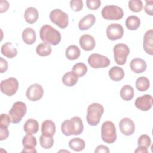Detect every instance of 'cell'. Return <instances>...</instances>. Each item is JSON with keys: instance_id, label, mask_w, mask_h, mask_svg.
<instances>
[{"instance_id": "f546056e", "label": "cell", "mask_w": 153, "mask_h": 153, "mask_svg": "<svg viewBox=\"0 0 153 153\" xmlns=\"http://www.w3.org/2000/svg\"><path fill=\"white\" fill-rule=\"evenodd\" d=\"M85 143L84 140L79 137H74L69 142V146L75 151H81L85 148Z\"/></svg>"}, {"instance_id": "8992f818", "label": "cell", "mask_w": 153, "mask_h": 153, "mask_svg": "<svg viewBox=\"0 0 153 153\" xmlns=\"http://www.w3.org/2000/svg\"><path fill=\"white\" fill-rule=\"evenodd\" d=\"M101 14L105 20H118L123 17L124 12L123 9L118 6L109 5L103 8Z\"/></svg>"}, {"instance_id": "5b68a950", "label": "cell", "mask_w": 153, "mask_h": 153, "mask_svg": "<svg viewBox=\"0 0 153 153\" xmlns=\"http://www.w3.org/2000/svg\"><path fill=\"white\" fill-rule=\"evenodd\" d=\"M27 112L26 105L24 102L18 101L15 102L11 109L9 111V116L11 122L13 124H17L22 120Z\"/></svg>"}, {"instance_id": "7bdbcfd3", "label": "cell", "mask_w": 153, "mask_h": 153, "mask_svg": "<svg viewBox=\"0 0 153 153\" xmlns=\"http://www.w3.org/2000/svg\"><path fill=\"white\" fill-rule=\"evenodd\" d=\"M9 7V3L7 1H0V12L4 13L7 11Z\"/></svg>"}, {"instance_id": "44dd1931", "label": "cell", "mask_w": 153, "mask_h": 153, "mask_svg": "<svg viewBox=\"0 0 153 153\" xmlns=\"http://www.w3.org/2000/svg\"><path fill=\"white\" fill-rule=\"evenodd\" d=\"M1 51L2 55L9 59L14 57L17 56L18 53L16 48H15L10 42L4 44L1 47Z\"/></svg>"}, {"instance_id": "3957f363", "label": "cell", "mask_w": 153, "mask_h": 153, "mask_svg": "<svg viewBox=\"0 0 153 153\" xmlns=\"http://www.w3.org/2000/svg\"><path fill=\"white\" fill-rule=\"evenodd\" d=\"M104 112L103 106L97 103H93L90 105L87 108L86 120L89 125L91 126H97Z\"/></svg>"}, {"instance_id": "f1b7e54d", "label": "cell", "mask_w": 153, "mask_h": 153, "mask_svg": "<svg viewBox=\"0 0 153 153\" xmlns=\"http://www.w3.org/2000/svg\"><path fill=\"white\" fill-rule=\"evenodd\" d=\"M140 25V19L136 16H130L126 20V26L128 30H135L139 28Z\"/></svg>"}, {"instance_id": "83f0119b", "label": "cell", "mask_w": 153, "mask_h": 153, "mask_svg": "<svg viewBox=\"0 0 153 153\" xmlns=\"http://www.w3.org/2000/svg\"><path fill=\"white\" fill-rule=\"evenodd\" d=\"M134 95L133 88L130 85L123 86L120 90V96L121 98L126 101L131 100Z\"/></svg>"}, {"instance_id": "9c48e42d", "label": "cell", "mask_w": 153, "mask_h": 153, "mask_svg": "<svg viewBox=\"0 0 153 153\" xmlns=\"http://www.w3.org/2000/svg\"><path fill=\"white\" fill-rule=\"evenodd\" d=\"M1 91L2 93L8 96L14 95L19 88V82L16 78L10 77L2 80L1 82Z\"/></svg>"}, {"instance_id": "30bf717a", "label": "cell", "mask_w": 153, "mask_h": 153, "mask_svg": "<svg viewBox=\"0 0 153 153\" xmlns=\"http://www.w3.org/2000/svg\"><path fill=\"white\" fill-rule=\"evenodd\" d=\"M88 63L91 68L98 69L108 67L110 65L111 62L107 57L99 54L94 53L88 57Z\"/></svg>"}, {"instance_id": "f6af8a7d", "label": "cell", "mask_w": 153, "mask_h": 153, "mask_svg": "<svg viewBox=\"0 0 153 153\" xmlns=\"http://www.w3.org/2000/svg\"><path fill=\"white\" fill-rule=\"evenodd\" d=\"M148 152L147 148L145 147V146H139L134 151V152L137 153H147Z\"/></svg>"}, {"instance_id": "7a4b0ae2", "label": "cell", "mask_w": 153, "mask_h": 153, "mask_svg": "<svg viewBox=\"0 0 153 153\" xmlns=\"http://www.w3.org/2000/svg\"><path fill=\"white\" fill-rule=\"evenodd\" d=\"M41 39L50 45H56L61 41L60 33L49 25L42 26L39 30Z\"/></svg>"}, {"instance_id": "7c38bea8", "label": "cell", "mask_w": 153, "mask_h": 153, "mask_svg": "<svg viewBox=\"0 0 153 153\" xmlns=\"http://www.w3.org/2000/svg\"><path fill=\"white\" fill-rule=\"evenodd\" d=\"M44 94V90L42 86L38 84H33L30 85L26 93L27 98L30 101H37L42 98Z\"/></svg>"}, {"instance_id": "e0dca14e", "label": "cell", "mask_w": 153, "mask_h": 153, "mask_svg": "<svg viewBox=\"0 0 153 153\" xmlns=\"http://www.w3.org/2000/svg\"><path fill=\"white\" fill-rule=\"evenodd\" d=\"M143 46L145 51L149 55L153 54V30L149 29L146 32L143 36Z\"/></svg>"}, {"instance_id": "8fae6325", "label": "cell", "mask_w": 153, "mask_h": 153, "mask_svg": "<svg viewBox=\"0 0 153 153\" xmlns=\"http://www.w3.org/2000/svg\"><path fill=\"white\" fill-rule=\"evenodd\" d=\"M124 34L123 26L118 23H111L106 29V35L109 39L112 41L121 39Z\"/></svg>"}, {"instance_id": "d6986e66", "label": "cell", "mask_w": 153, "mask_h": 153, "mask_svg": "<svg viewBox=\"0 0 153 153\" xmlns=\"http://www.w3.org/2000/svg\"><path fill=\"white\" fill-rule=\"evenodd\" d=\"M96 18L93 14H88L83 17L79 22L78 27L81 30L89 29L95 23Z\"/></svg>"}, {"instance_id": "4dcf8cb0", "label": "cell", "mask_w": 153, "mask_h": 153, "mask_svg": "<svg viewBox=\"0 0 153 153\" xmlns=\"http://www.w3.org/2000/svg\"><path fill=\"white\" fill-rule=\"evenodd\" d=\"M52 49L50 44L46 42H42L39 44L36 48V52L37 54L42 57H45L49 56L51 53Z\"/></svg>"}, {"instance_id": "603a6c76", "label": "cell", "mask_w": 153, "mask_h": 153, "mask_svg": "<svg viewBox=\"0 0 153 153\" xmlns=\"http://www.w3.org/2000/svg\"><path fill=\"white\" fill-rule=\"evenodd\" d=\"M36 38V32L33 29L27 27L23 30L22 32V39L25 44L32 45L35 42Z\"/></svg>"}, {"instance_id": "d6a6232c", "label": "cell", "mask_w": 153, "mask_h": 153, "mask_svg": "<svg viewBox=\"0 0 153 153\" xmlns=\"http://www.w3.org/2000/svg\"><path fill=\"white\" fill-rule=\"evenodd\" d=\"M72 71L75 73L78 77H82L86 74L87 72V67L83 63H77L73 66Z\"/></svg>"}, {"instance_id": "d4e9b609", "label": "cell", "mask_w": 153, "mask_h": 153, "mask_svg": "<svg viewBox=\"0 0 153 153\" xmlns=\"http://www.w3.org/2000/svg\"><path fill=\"white\" fill-rule=\"evenodd\" d=\"M78 76L72 71L65 73L62 76L63 83L68 87H72L75 85L78 80Z\"/></svg>"}, {"instance_id": "ee69618b", "label": "cell", "mask_w": 153, "mask_h": 153, "mask_svg": "<svg viewBox=\"0 0 153 153\" xmlns=\"http://www.w3.org/2000/svg\"><path fill=\"white\" fill-rule=\"evenodd\" d=\"M94 152H96V153H98V152L108 153V152H109V149L108 147H107L106 146L100 145H99V146H97Z\"/></svg>"}, {"instance_id": "60d3db41", "label": "cell", "mask_w": 153, "mask_h": 153, "mask_svg": "<svg viewBox=\"0 0 153 153\" xmlns=\"http://www.w3.org/2000/svg\"><path fill=\"white\" fill-rule=\"evenodd\" d=\"M9 136V131L8 127H0V140H4L6 139Z\"/></svg>"}, {"instance_id": "836d02e7", "label": "cell", "mask_w": 153, "mask_h": 153, "mask_svg": "<svg viewBox=\"0 0 153 153\" xmlns=\"http://www.w3.org/2000/svg\"><path fill=\"white\" fill-rule=\"evenodd\" d=\"M39 142L43 148L50 149L54 144V139L53 136H47L42 134L39 137Z\"/></svg>"}, {"instance_id": "f35d334b", "label": "cell", "mask_w": 153, "mask_h": 153, "mask_svg": "<svg viewBox=\"0 0 153 153\" xmlns=\"http://www.w3.org/2000/svg\"><path fill=\"white\" fill-rule=\"evenodd\" d=\"M11 122V118L9 115L6 114H2L0 117V127H8Z\"/></svg>"}, {"instance_id": "b9f144b4", "label": "cell", "mask_w": 153, "mask_h": 153, "mask_svg": "<svg viewBox=\"0 0 153 153\" xmlns=\"http://www.w3.org/2000/svg\"><path fill=\"white\" fill-rule=\"evenodd\" d=\"M0 72L1 73H4L7 71L8 69V62L6 60L4 59L2 57L0 58Z\"/></svg>"}, {"instance_id": "1f68e13d", "label": "cell", "mask_w": 153, "mask_h": 153, "mask_svg": "<svg viewBox=\"0 0 153 153\" xmlns=\"http://www.w3.org/2000/svg\"><path fill=\"white\" fill-rule=\"evenodd\" d=\"M150 86L149 81L145 76H140L136 81V87L140 91L147 90Z\"/></svg>"}, {"instance_id": "7402d4cb", "label": "cell", "mask_w": 153, "mask_h": 153, "mask_svg": "<svg viewBox=\"0 0 153 153\" xmlns=\"http://www.w3.org/2000/svg\"><path fill=\"white\" fill-rule=\"evenodd\" d=\"M39 17V13L36 8L30 7L27 8L25 11L24 17L26 22L29 24L35 23Z\"/></svg>"}, {"instance_id": "ac0fdd59", "label": "cell", "mask_w": 153, "mask_h": 153, "mask_svg": "<svg viewBox=\"0 0 153 153\" xmlns=\"http://www.w3.org/2000/svg\"><path fill=\"white\" fill-rule=\"evenodd\" d=\"M131 70L136 74L142 73L146 69V62L140 58H134L132 59L130 63Z\"/></svg>"}, {"instance_id": "4fadbf2b", "label": "cell", "mask_w": 153, "mask_h": 153, "mask_svg": "<svg viewBox=\"0 0 153 153\" xmlns=\"http://www.w3.org/2000/svg\"><path fill=\"white\" fill-rule=\"evenodd\" d=\"M152 100L151 95L145 94L137 97L135 100L134 105L137 109L142 111H147L152 106Z\"/></svg>"}, {"instance_id": "d590c367", "label": "cell", "mask_w": 153, "mask_h": 153, "mask_svg": "<svg viewBox=\"0 0 153 153\" xmlns=\"http://www.w3.org/2000/svg\"><path fill=\"white\" fill-rule=\"evenodd\" d=\"M151 143V140L150 137L147 134H142L140 136L137 140L138 146H142L146 148H148L150 146Z\"/></svg>"}, {"instance_id": "9a60e30c", "label": "cell", "mask_w": 153, "mask_h": 153, "mask_svg": "<svg viewBox=\"0 0 153 153\" xmlns=\"http://www.w3.org/2000/svg\"><path fill=\"white\" fill-rule=\"evenodd\" d=\"M119 128L124 135L130 136L135 131V124L130 118H124L119 123Z\"/></svg>"}, {"instance_id": "74e56055", "label": "cell", "mask_w": 153, "mask_h": 153, "mask_svg": "<svg viewBox=\"0 0 153 153\" xmlns=\"http://www.w3.org/2000/svg\"><path fill=\"white\" fill-rule=\"evenodd\" d=\"M101 2L99 0H87L86 1V5L88 8L92 10H97L100 6Z\"/></svg>"}, {"instance_id": "6da1fadb", "label": "cell", "mask_w": 153, "mask_h": 153, "mask_svg": "<svg viewBox=\"0 0 153 153\" xmlns=\"http://www.w3.org/2000/svg\"><path fill=\"white\" fill-rule=\"evenodd\" d=\"M84 130V125L81 118L79 117H74L69 120H65L61 125L62 133L67 136L79 135Z\"/></svg>"}, {"instance_id": "ba28073f", "label": "cell", "mask_w": 153, "mask_h": 153, "mask_svg": "<svg viewBox=\"0 0 153 153\" xmlns=\"http://www.w3.org/2000/svg\"><path fill=\"white\" fill-rule=\"evenodd\" d=\"M50 20L60 28L65 29L68 26V15L60 9L53 10L50 13Z\"/></svg>"}, {"instance_id": "4316f807", "label": "cell", "mask_w": 153, "mask_h": 153, "mask_svg": "<svg viewBox=\"0 0 153 153\" xmlns=\"http://www.w3.org/2000/svg\"><path fill=\"white\" fill-rule=\"evenodd\" d=\"M110 78L114 81H119L123 79L124 76V70L119 66H113L109 71Z\"/></svg>"}, {"instance_id": "52a82bcc", "label": "cell", "mask_w": 153, "mask_h": 153, "mask_svg": "<svg viewBox=\"0 0 153 153\" xmlns=\"http://www.w3.org/2000/svg\"><path fill=\"white\" fill-rule=\"evenodd\" d=\"M114 57L117 64L123 65L127 61L128 55L130 54L129 47L124 44H116L113 48Z\"/></svg>"}, {"instance_id": "5bb4252c", "label": "cell", "mask_w": 153, "mask_h": 153, "mask_svg": "<svg viewBox=\"0 0 153 153\" xmlns=\"http://www.w3.org/2000/svg\"><path fill=\"white\" fill-rule=\"evenodd\" d=\"M36 139L32 134L27 133L23 138L22 144L24 147L22 152H36L35 146H36Z\"/></svg>"}, {"instance_id": "ab89813d", "label": "cell", "mask_w": 153, "mask_h": 153, "mask_svg": "<svg viewBox=\"0 0 153 153\" xmlns=\"http://www.w3.org/2000/svg\"><path fill=\"white\" fill-rule=\"evenodd\" d=\"M145 11L146 14L152 16L153 15V1H146V4L145 6Z\"/></svg>"}, {"instance_id": "8d00e7d4", "label": "cell", "mask_w": 153, "mask_h": 153, "mask_svg": "<svg viewBox=\"0 0 153 153\" xmlns=\"http://www.w3.org/2000/svg\"><path fill=\"white\" fill-rule=\"evenodd\" d=\"M70 7L74 11H79L83 7V2L82 0H71L70 1Z\"/></svg>"}, {"instance_id": "cb8c5ba5", "label": "cell", "mask_w": 153, "mask_h": 153, "mask_svg": "<svg viewBox=\"0 0 153 153\" xmlns=\"http://www.w3.org/2000/svg\"><path fill=\"white\" fill-rule=\"evenodd\" d=\"M23 129L26 133L35 134L39 130V124L36 120L29 118L25 123Z\"/></svg>"}, {"instance_id": "e575fe53", "label": "cell", "mask_w": 153, "mask_h": 153, "mask_svg": "<svg viewBox=\"0 0 153 153\" xmlns=\"http://www.w3.org/2000/svg\"><path fill=\"white\" fill-rule=\"evenodd\" d=\"M128 7L131 11L138 13L143 8V4L140 0H130L128 2Z\"/></svg>"}, {"instance_id": "2e32d148", "label": "cell", "mask_w": 153, "mask_h": 153, "mask_svg": "<svg viewBox=\"0 0 153 153\" xmlns=\"http://www.w3.org/2000/svg\"><path fill=\"white\" fill-rule=\"evenodd\" d=\"M79 45L84 50H92L94 49L96 45L94 38L88 34L83 35L79 38Z\"/></svg>"}, {"instance_id": "484cf974", "label": "cell", "mask_w": 153, "mask_h": 153, "mask_svg": "<svg viewBox=\"0 0 153 153\" xmlns=\"http://www.w3.org/2000/svg\"><path fill=\"white\" fill-rule=\"evenodd\" d=\"M65 54L67 59L70 60H74L78 59L80 56L81 51L78 46L75 45H71L66 48Z\"/></svg>"}, {"instance_id": "ffe728a7", "label": "cell", "mask_w": 153, "mask_h": 153, "mask_svg": "<svg viewBox=\"0 0 153 153\" xmlns=\"http://www.w3.org/2000/svg\"><path fill=\"white\" fill-rule=\"evenodd\" d=\"M56 132L54 123L50 120L44 121L41 124L42 134L47 136H53Z\"/></svg>"}, {"instance_id": "277c9868", "label": "cell", "mask_w": 153, "mask_h": 153, "mask_svg": "<svg viewBox=\"0 0 153 153\" xmlns=\"http://www.w3.org/2000/svg\"><path fill=\"white\" fill-rule=\"evenodd\" d=\"M101 137L103 142L111 144L117 139V133L115 124L110 121L104 122L101 127Z\"/></svg>"}]
</instances>
